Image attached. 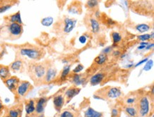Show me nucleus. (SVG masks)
<instances>
[{"instance_id":"4c0bfd02","label":"nucleus","mask_w":154,"mask_h":117,"mask_svg":"<svg viewBox=\"0 0 154 117\" xmlns=\"http://www.w3.org/2000/svg\"><path fill=\"white\" fill-rule=\"evenodd\" d=\"M4 110H5V106H4L2 101L1 98H0V116L2 114Z\"/></svg>"},{"instance_id":"473e14b6","label":"nucleus","mask_w":154,"mask_h":117,"mask_svg":"<svg viewBox=\"0 0 154 117\" xmlns=\"http://www.w3.org/2000/svg\"><path fill=\"white\" fill-rule=\"evenodd\" d=\"M84 69V67L83 65H81V64H79L78 65H77V66L75 67L74 70H72V72H73L74 74H78V73L80 72L81 71Z\"/></svg>"},{"instance_id":"4468645a","label":"nucleus","mask_w":154,"mask_h":117,"mask_svg":"<svg viewBox=\"0 0 154 117\" xmlns=\"http://www.w3.org/2000/svg\"><path fill=\"white\" fill-rule=\"evenodd\" d=\"M57 75V70L55 67H48L46 70V75H45L44 79H43V81L46 83H49L54 80L56 78Z\"/></svg>"},{"instance_id":"20e7f679","label":"nucleus","mask_w":154,"mask_h":117,"mask_svg":"<svg viewBox=\"0 0 154 117\" xmlns=\"http://www.w3.org/2000/svg\"><path fill=\"white\" fill-rule=\"evenodd\" d=\"M20 55L33 60H39L45 55V51L41 48L27 46L21 48L19 51Z\"/></svg>"},{"instance_id":"ea45409f","label":"nucleus","mask_w":154,"mask_h":117,"mask_svg":"<svg viewBox=\"0 0 154 117\" xmlns=\"http://www.w3.org/2000/svg\"><path fill=\"white\" fill-rule=\"evenodd\" d=\"M153 47V43H149V44L147 45V46L146 47L145 49H146V50H150V49H151Z\"/></svg>"},{"instance_id":"cd10ccee","label":"nucleus","mask_w":154,"mask_h":117,"mask_svg":"<svg viewBox=\"0 0 154 117\" xmlns=\"http://www.w3.org/2000/svg\"><path fill=\"white\" fill-rule=\"evenodd\" d=\"M70 72V65H67L63 68L60 74V80L64 81L68 76L69 73Z\"/></svg>"},{"instance_id":"7ed1b4c3","label":"nucleus","mask_w":154,"mask_h":117,"mask_svg":"<svg viewBox=\"0 0 154 117\" xmlns=\"http://www.w3.org/2000/svg\"><path fill=\"white\" fill-rule=\"evenodd\" d=\"M103 90L96 92L94 94V98L101 100H115L120 98L122 94V91L119 87H109L106 90Z\"/></svg>"},{"instance_id":"423d86ee","label":"nucleus","mask_w":154,"mask_h":117,"mask_svg":"<svg viewBox=\"0 0 154 117\" xmlns=\"http://www.w3.org/2000/svg\"><path fill=\"white\" fill-rule=\"evenodd\" d=\"M23 106L22 104H17L6 109L3 117H22Z\"/></svg>"},{"instance_id":"c756f323","label":"nucleus","mask_w":154,"mask_h":117,"mask_svg":"<svg viewBox=\"0 0 154 117\" xmlns=\"http://www.w3.org/2000/svg\"><path fill=\"white\" fill-rule=\"evenodd\" d=\"M99 5V2L96 0H92V1H88L87 2V7L89 9H95L96 7H97Z\"/></svg>"},{"instance_id":"5701e85b","label":"nucleus","mask_w":154,"mask_h":117,"mask_svg":"<svg viewBox=\"0 0 154 117\" xmlns=\"http://www.w3.org/2000/svg\"><path fill=\"white\" fill-rule=\"evenodd\" d=\"M85 78H84L82 75L79 74H74L72 77V82H73L75 85H76V86L85 84Z\"/></svg>"},{"instance_id":"b1692460","label":"nucleus","mask_w":154,"mask_h":117,"mask_svg":"<svg viewBox=\"0 0 154 117\" xmlns=\"http://www.w3.org/2000/svg\"><path fill=\"white\" fill-rule=\"evenodd\" d=\"M107 59H108L107 55L101 53V54L99 55L98 56L94 59V63L98 65H104L106 61H107Z\"/></svg>"},{"instance_id":"1a4fd4ad","label":"nucleus","mask_w":154,"mask_h":117,"mask_svg":"<svg viewBox=\"0 0 154 117\" xmlns=\"http://www.w3.org/2000/svg\"><path fill=\"white\" fill-rule=\"evenodd\" d=\"M53 103L54 109L58 113L60 112L63 109V107L66 104L65 96L63 94H58L55 95L53 99Z\"/></svg>"},{"instance_id":"ddd939ff","label":"nucleus","mask_w":154,"mask_h":117,"mask_svg":"<svg viewBox=\"0 0 154 117\" xmlns=\"http://www.w3.org/2000/svg\"><path fill=\"white\" fill-rule=\"evenodd\" d=\"M77 23V20L75 19H70V18H66L64 20V27H63V31L65 33H69L74 29Z\"/></svg>"},{"instance_id":"c9c22d12","label":"nucleus","mask_w":154,"mask_h":117,"mask_svg":"<svg viewBox=\"0 0 154 117\" xmlns=\"http://www.w3.org/2000/svg\"><path fill=\"white\" fill-rule=\"evenodd\" d=\"M87 37L85 35H81V36L79 38V41H80V43H82V44H85L87 42Z\"/></svg>"},{"instance_id":"a878e982","label":"nucleus","mask_w":154,"mask_h":117,"mask_svg":"<svg viewBox=\"0 0 154 117\" xmlns=\"http://www.w3.org/2000/svg\"><path fill=\"white\" fill-rule=\"evenodd\" d=\"M135 29L139 33H145L149 31L151 27H150L149 25L146 24V23H141V24H138L137 26H136Z\"/></svg>"},{"instance_id":"0eeeda50","label":"nucleus","mask_w":154,"mask_h":117,"mask_svg":"<svg viewBox=\"0 0 154 117\" xmlns=\"http://www.w3.org/2000/svg\"><path fill=\"white\" fill-rule=\"evenodd\" d=\"M48 101V98L46 97H41L37 100H35V116L37 115L43 114Z\"/></svg>"},{"instance_id":"dca6fc26","label":"nucleus","mask_w":154,"mask_h":117,"mask_svg":"<svg viewBox=\"0 0 154 117\" xmlns=\"http://www.w3.org/2000/svg\"><path fill=\"white\" fill-rule=\"evenodd\" d=\"M105 78V75L103 72H98L97 74H94V75L90 77V83L92 86H96L97 85H100L103 82V80Z\"/></svg>"},{"instance_id":"bb28decb","label":"nucleus","mask_w":154,"mask_h":117,"mask_svg":"<svg viewBox=\"0 0 154 117\" xmlns=\"http://www.w3.org/2000/svg\"><path fill=\"white\" fill-rule=\"evenodd\" d=\"M112 41H113V46H115L120 43L122 40V36L119 32H113L112 33Z\"/></svg>"},{"instance_id":"9b49d317","label":"nucleus","mask_w":154,"mask_h":117,"mask_svg":"<svg viewBox=\"0 0 154 117\" xmlns=\"http://www.w3.org/2000/svg\"><path fill=\"white\" fill-rule=\"evenodd\" d=\"M24 107L26 117H35V100L30 99L25 101Z\"/></svg>"},{"instance_id":"412c9836","label":"nucleus","mask_w":154,"mask_h":117,"mask_svg":"<svg viewBox=\"0 0 154 117\" xmlns=\"http://www.w3.org/2000/svg\"><path fill=\"white\" fill-rule=\"evenodd\" d=\"M90 26L92 33H97L100 31V23H99V21L94 18H91L90 19Z\"/></svg>"},{"instance_id":"2eb2a0df","label":"nucleus","mask_w":154,"mask_h":117,"mask_svg":"<svg viewBox=\"0 0 154 117\" xmlns=\"http://www.w3.org/2000/svg\"><path fill=\"white\" fill-rule=\"evenodd\" d=\"M56 117H81V115L77 110L65 109L59 112Z\"/></svg>"},{"instance_id":"f3484780","label":"nucleus","mask_w":154,"mask_h":117,"mask_svg":"<svg viewBox=\"0 0 154 117\" xmlns=\"http://www.w3.org/2000/svg\"><path fill=\"white\" fill-rule=\"evenodd\" d=\"M84 117H104V114L90 106L84 112Z\"/></svg>"},{"instance_id":"7c9ffc66","label":"nucleus","mask_w":154,"mask_h":117,"mask_svg":"<svg viewBox=\"0 0 154 117\" xmlns=\"http://www.w3.org/2000/svg\"><path fill=\"white\" fill-rule=\"evenodd\" d=\"M138 38H139V40L141 41V42H147V41H149L150 39H152L151 35L148 34V33L139 35V36H138Z\"/></svg>"},{"instance_id":"6e6552de","label":"nucleus","mask_w":154,"mask_h":117,"mask_svg":"<svg viewBox=\"0 0 154 117\" xmlns=\"http://www.w3.org/2000/svg\"><path fill=\"white\" fill-rule=\"evenodd\" d=\"M9 35L13 38H19L23 33L22 25L17 23H10L7 26Z\"/></svg>"},{"instance_id":"393cba45","label":"nucleus","mask_w":154,"mask_h":117,"mask_svg":"<svg viewBox=\"0 0 154 117\" xmlns=\"http://www.w3.org/2000/svg\"><path fill=\"white\" fill-rule=\"evenodd\" d=\"M122 112V106L116 105L111 109V117H120Z\"/></svg>"},{"instance_id":"6ab92c4d","label":"nucleus","mask_w":154,"mask_h":117,"mask_svg":"<svg viewBox=\"0 0 154 117\" xmlns=\"http://www.w3.org/2000/svg\"><path fill=\"white\" fill-rule=\"evenodd\" d=\"M124 112L126 113L129 117H138V113L137 109L135 108L134 106H127V105H124L123 108Z\"/></svg>"},{"instance_id":"f257e3e1","label":"nucleus","mask_w":154,"mask_h":117,"mask_svg":"<svg viewBox=\"0 0 154 117\" xmlns=\"http://www.w3.org/2000/svg\"><path fill=\"white\" fill-rule=\"evenodd\" d=\"M138 113V117H148L151 114L152 107L149 97L143 95L138 97L134 104Z\"/></svg>"},{"instance_id":"79ce46f5","label":"nucleus","mask_w":154,"mask_h":117,"mask_svg":"<svg viewBox=\"0 0 154 117\" xmlns=\"http://www.w3.org/2000/svg\"><path fill=\"white\" fill-rule=\"evenodd\" d=\"M5 2H5V1H0V7H2V6L4 5L3 4L5 3Z\"/></svg>"},{"instance_id":"f704fd0d","label":"nucleus","mask_w":154,"mask_h":117,"mask_svg":"<svg viewBox=\"0 0 154 117\" xmlns=\"http://www.w3.org/2000/svg\"><path fill=\"white\" fill-rule=\"evenodd\" d=\"M105 23H106V24H107L109 26H113V25H115L116 23L115 21H114L113 19H111V18H109V17H107L106 19Z\"/></svg>"},{"instance_id":"aec40b11","label":"nucleus","mask_w":154,"mask_h":117,"mask_svg":"<svg viewBox=\"0 0 154 117\" xmlns=\"http://www.w3.org/2000/svg\"><path fill=\"white\" fill-rule=\"evenodd\" d=\"M23 61L21 60H17L13 62L9 66V70L13 72H21L23 70Z\"/></svg>"},{"instance_id":"f03ea898","label":"nucleus","mask_w":154,"mask_h":117,"mask_svg":"<svg viewBox=\"0 0 154 117\" xmlns=\"http://www.w3.org/2000/svg\"><path fill=\"white\" fill-rule=\"evenodd\" d=\"M46 70V66L43 63H33L29 67V75L35 82H39L44 79Z\"/></svg>"},{"instance_id":"a19ab883","label":"nucleus","mask_w":154,"mask_h":117,"mask_svg":"<svg viewBox=\"0 0 154 117\" xmlns=\"http://www.w3.org/2000/svg\"><path fill=\"white\" fill-rule=\"evenodd\" d=\"M114 56H116H116H119V55H120V52H119V51H114Z\"/></svg>"},{"instance_id":"c85d7f7f","label":"nucleus","mask_w":154,"mask_h":117,"mask_svg":"<svg viewBox=\"0 0 154 117\" xmlns=\"http://www.w3.org/2000/svg\"><path fill=\"white\" fill-rule=\"evenodd\" d=\"M53 21H54V19H53V17H46L41 20V24L44 26H50L53 24Z\"/></svg>"},{"instance_id":"39448f33","label":"nucleus","mask_w":154,"mask_h":117,"mask_svg":"<svg viewBox=\"0 0 154 117\" xmlns=\"http://www.w3.org/2000/svg\"><path fill=\"white\" fill-rule=\"evenodd\" d=\"M32 88V85L28 81H20L16 90V96L19 98H23L30 92Z\"/></svg>"},{"instance_id":"a211bd4d","label":"nucleus","mask_w":154,"mask_h":117,"mask_svg":"<svg viewBox=\"0 0 154 117\" xmlns=\"http://www.w3.org/2000/svg\"><path fill=\"white\" fill-rule=\"evenodd\" d=\"M10 77L11 73L9 67L5 66V65H0V78L3 81H5Z\"/></svg>"},{"instance_id":"f8f14e48","label":"nucleus","mask_w":154,"mask_h":117,"mask_svg":"<svg viewBox=\"0 0 154 117\" xmlns=\"http://www.w3.org/2000/svg\"><path fill=\"white\" fill-rule=\"evenodd\" d=\"M80 92V89L77 87H71L68 89L65 92V101H66V104H68L75 97L77 96Z\"/></svg>"},{"instance_id":"72a5a7b5","label":"nucleus","mask_w":154,"mask_h":117,"mask_svg":"<svg viewBox=\"0 0 154 117\" xmlns=\"http://www.w3.org/2000/svg\"><path fill=\"white\" fill-rule=\"evenodd\" d=\"M11 7V5H9V4H6L0 7V13L5 12V11H7L8 9H9Z\"/></svg>"},{"instance_id":"58836bf2","label":"nucleus","mask_w":154,"mask_h":117,"mask_svg":"<svg viewBox=\"0 0 154 117\" xmlns=\"http://www.w3.org/2000/svg\"><path fill=\"white\" fill-rule=\"evenodd\" d=\"M148 60H149V59H148V58H145V59H143V60H142L140 61V62L138 63L137 64L135 65V67H138V66H139V65H141V64H143V63H146Z\"/></svg>"},{"instance_id":"e433bc0d","label":"nucleus","mask_w":154,"mask_h":117,"mask_svg":"<svg viewBox=\"0 0 154 117\" xmlns=\"http://www.w3.org/2000/svg\"><path fill=\"white\" fill-rule=\"evenodd\" d=\"M111 51H112V47L108 46L104 49L103 51H102V53H103V54L107 55L108 53H109L110 52H111Z\"/></svg>"},{"instance_id":"9d476101","label":"nucleus","mask_w":154,"mask_h":117,"mask_svg":"<svg viewBox=\"0 0 154 117\" xmlns=\"http://www.w3.org/2000/svg\"><path fill=\"white\" fill-rule=\"evenodd\" d=\"M5 84L8 89L11 91V92L16 93V90H17L18 85H19L20 80L16 76H11L10 77L7 79V80L4 81Z\"/></svg>"},{"instance_id":"2f4dec72","label":"nucleus","mask_w":154,"mask_h":117,"mask_svg":"<svg viewBox=\"0 0 154 117\" xmlns=\"http://www.w3.org/2000/svg\"><path fill=\"white\" fill-rule=\"evenodd\" d=\"M153 60H148L146 63L145 66H144V67H143V70H145V71L150 70L152 68V67H153Z\"/></svg>"},{"instance_id":"4be33fe9","label":"nucleus","mask_w":154,"mask_h":117,"mask_svg":"<svg viewBox=\"0 0 154 117\" xmlns=\"http://www.w3.org/2000/svg\"><path fill=\"white\" fill-rule=\"evenodd\" d=\"M8 21H9V23H19V24L22 25V21H21L20 11H18V12L9 16V18H8Z\"/></svg>"}]
</instances>
